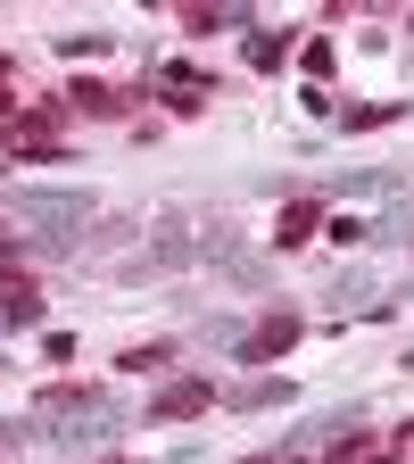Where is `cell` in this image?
Listing matches in <instances>:
<instances>
[{
    "label": "cell",
    "instance_id": "1",
    "mask_svg": "<svg viewBox=\"0 0 414 464\" xmlns=\"http://www.w3.org/2000/svg\"><path fill=\"white\" fill-rule=\"evenodd\" d=\"M17 216L34 224L25 257H75L91 232V199L83 191H17Z\"/></svg>",
    "mask_w": 414,
    "mask_h": 464
},
{
    "label": "cell",
    "instance_id": "2",
    "mask_svg": "<svg viewBox=\"0 0 414 464\" xmlns=\"http://www.w3.org/2000/svg\"><path fill=\"white\" fill-rule=\"evenodd\" d=\"M191 249H199V224L183 216V208H158V224H149V241L116 266L108 282H166V274H183L191 266Z\"/></svg>",
    "mask_w": 414,
    "mask_h": 464
},
{
    "label": "cell",
    "instance_id": "3",
    "mask_svg": "<svg viewBox=\"0 0 414 464\" xmlns=\"http://www.w3.org/2000/svg\"><path fill=\"white\" fill-rule=\"evenodd\" d=\"M58 125H67V100H34V108H17L9 125H0V150L9 158H67V141H58Z\"/></svg>",
    "mask_w": 414,
    "mask_h": 464
},
{
    "label": "cell",
    "instance_id": "4",
    "mask_svg": "<svg viewBox=\"0 0 414 464\" xmlns=\"http://www.w3.org/2000/svg\"><path fill=\"white\" fill-rule=\"evenodd\" d=\"M299 307H274V315H257L249 332H241V348H232V357L241 365H274V357H290V348H299Z\"/></svg>",
    "mask_w": 414,
    "mask_h": 464
},
{
    "label": "cell",
    "instance_id": "5",
    "mask_svg": "<svg viewBox=\"0 0 414 464\" xmlns=\"http://www.w3.org/2000/svg\"><path fill=\"white\" fill-rule=\"evenodd\" d=\"M207 406H216V382H191V373H183V382H166L141 415H149V423H191V415H207Z\"/></svg>",
    "mask_w": 414,
    "mask_h": 464
},
{
    "label": "cell",
    "instance_id": "6",
    "mask_svg": "<svg viewBox=\"0 0 414 464\" xmlns=\"http://www.w3.org/2000/svg\"><path fill=\"white\" fill-rule=\"evenodd\" d=\"M58 100H67L75 116H125L141 92H116V83H100V75H67V92H58Z\"/></svg>",
    "mask_w": 414,
    "mask_h": 464
},
{
    "label": "cell",
    "instance_id": "7",
    "mask_svg": "<svg viewBox=\"0 0 414 464\" xmlns=\"http://www.w3.org/2000/svg\"><path fill=\"white\" fill-rule=\"evenodd\" d=\"M183 34L191 42H207V34H249V9H241V0H191V9H183Z\"/></svg>",
    "mask_w": 414,
    "mask_h": 464
},
{
    "label": "cell",
    "instance_id": "8",
    "mask_svg": "<svg viewBox=\"0 0 414 464\" xmlns=\"http://www.w3.org/2000/svg\"><path fill=\"white\" fill-rule=\"evenodd\" d=\"M241 249H249V241H241V224H232L224 208H207V216H199V257H207V266L224 274V266L241 257Z\"/></svg>",
    "mask_w": 414,
    "mask_h": 464
},
{
    "label": "cell",
    "instance_id": "9",
    "mask_svg": "<svg viewBox=\"0 0 414 464\" xmlns=\"http://www.w3.org/2000/svg\"><path fill=\"white\" fill-rule=\"evenodd\" d=\"M158 83H166V108H174V116H191V108H199V92H207V75L191 67V58H166Z\"/></svg>",
    "mask_w": 414,
    "mask_h": 464
},
{
    "label": "cell",
    "instance_id": "10",
    "mask_svg": "<svg viewBox=\"0 0 414 464\" xmlns=\"http://www.w3.org/2000/svg\"><path fill=\"white\" fill-rule=\"evenodd\" d=\"M398 191H406L398 166H357V174H340V199H398Z\"/></svg>",
    "mask_w": 414,
    "mask_h": 464
},
{
    "label": "cell",
    "instance_id": "11",
    "mask_svg": "<svg viewBox=\"0 0 414 464\" xmlns=\"http://www.w3.org/2000/svg\"><path fill=\"white\" fill-rule=\"evenodd\" d=\"M332 315H381L373 274H332Z\"/></svg>",
    "mask_w": 414,
    "mask_h": 464
},
{
    "label": "cell",
    "instance_id": "12",
    "mask_svg": "<svg viewBox=\"0 0 414 464\" xmlns=\"http://www.w3.org/2000/svg\"><path fill=\"white\" fill-rule=\"evenodd\" d=\"M0 324H9V332L42 324V282H9V274H0Z\"/></svg>",
    "mask_w": 414,
    "mask_h": 464
},
{
    "label": "cell",
    "instance_id": "13",
    "mask_svg": "<svg viewBox=\"0 0 414 464\" xmlns=\"http://www.w3.org/2000/svg\"><path fill=\"white\" fill-rule=\"evenodd\" d=\"M315 224H323V199H290V208H282V224H274V249L315 241Z\"/></svg>",
    "mask_w": 414,
    "mask_h": 464
},
{
    "label": "cell",
    "instance_id": "14",
    "mask_svg": "<svg viewBox=\"0 0 414 464\" xmlns=\"http://www.w3.org/2000/svg\"><path fill=\"white\" fill-rule=\"evenodd\" d=\"M232 406H241V415H265V406H299V382H241V390H232Z\"/></svg>",
    "mask_w": 414,
    "mask_h": 464
},
{
    "label": "cell",
    "instance_id": "15",
    "mask_svg": "<svg viewBox=\"0 0 414 464\" xmlns=\"http://www.w3.org/2000/svg\"><path fill=\"white\" fill-rule=\"evenodd\" d=\"M241 50H249V67H257V75H274V67H282V58L299 50V42H290L282 25H274V34H265V25H249V34H241Z\"/></svg>",
    "mask_w": 414,
    "mask_h": 464
},
{
    "label": "cell",
    "instance_id": "16",
    "mask_svg": "<svg viewBox=\"0 0 414 464\" xmlns=\"http://www.w3.org/2000/svg\"><path fill=\"white\" fill-rule=\"evenodd\" d=\"M83 406H100V390H83V382H50L42 390V415H83Z\"/></svg>",
    "mask_w": 414,
    "mask_h": 464
},
{
    "label": "cell",
    "instance_id": "17",
    "mask_svg": "<svg viewBox=\"0 0 414 464\" xmlns=\"http://www.w3.org/2000/svg\"><path fill=\"white\" fill-rule=\"evenodd\" d=\"M116 365H125V373H166V365H174V348H166V340H133Z\"/></svg>",
    "mask_w": 414,
    "mask_h": 464
},
{
    "label": "cell",
    "instance_id": "18",
    "mask_svg": "<svg viewBox=\"0 0 414 464\" xmlns=\"http://www.w3.org/2000/svg\"><path fill=\"white\" fill-rule=\"evenodd\" d=\"M390 100H365V108H340V133H373V125H390Z\"/></svg>",
    "mask_w": 414,
    "mask_h": 464
},
{
    "label": "cell",
    "instance_id": "19",
    "mask_svg": "<svg viewBox=\"0 0 414 464\" xmlns=\"http://www.w3.org/2000/svg\"><path fill=\"white\" fill-rule=\"evenodd\" d=\"M373 241H414V199H406V191H398V208L373 224Z\"/></svg>",
    "mask_w": 414,
    "mask_h": 464
},
{
    "label": "cell",
    "instance_id": "20",
    "mask_svg": "<svg viewBox=\"0 0 414 464\" xmlns=\"http://www.w3.org/2000/svg\"><path fill=\"white\" fill-rule=\"evenodd\" d=\"M332 241H340V249H365L373 224H365V216H332Z\"/></svg>",
    "mask_w": 414,
    "mask_h": 464
},
{
    "label": "cell",
    "instance_id": "21",
    "mask_svg": "<svg viewBox=\"0 0 414 464\" xmlns=\"http://www.w3.org/2000/svg\"><path fill=\"white\" fill-rule=\"evenodd\" d=\"M9 116H17V58L0 50V125H9Z\"/></svg>",
    "mask_w": 414,
    "mask_h": 464
},
{
    "label": "cell",
    "instance_id": "22",
    "mask_svg": "<svg viewBox=\"0 0 414 464\" xmlns=\"http://www.w3.org/2000/svg\"><path fill=\"white\" fill-rule=\"evenodd\" d=\"M357 456H365V431H340V440H332V456H323V464H357Z\"/></svg>",
    "mask_w": 414,
    "mask_h": 464
},
{
    "label": "cell",
    "instance_id": "23",
    "mask_svg": "<svg viewBox=\"0 0 414 464\" xmlns=\"http://www.w3.org/2000/svg\"><path fill=\"white\" fill-rule=\"evenodd\" d=\"M357 464H406V448H365Z\"/></svg>",
    "mask_w": 414,
    "mask_h": 464
},
{
    "label": "cell",
    "instance_id": "24",
    "mask_svg": "<svg viewBox=\"0 0 414 464\" xmlns=\"http://www.w3.org/2000/svg\"><path fill=\"white\" fill-rule=\"evenodd\" d=\"M100 464H133V456H100Z\"/></svg>",
    "mask_w": 414,
    "mask_h": 464
},
{
    "label": "cell",
    "instance_id": "25",
    "mask_svg": "<svg viewBox=\"0 0 414 464\" xmlns=\"http://www.w3.org/2000/svg\"><path fill=\"white\" fill-rule=\"evenodd\" d=\"M282 464H307V456H282Z\"/></svg>",
    "mask_w": 414,
    "mask_h": 464
}]
</instances>
